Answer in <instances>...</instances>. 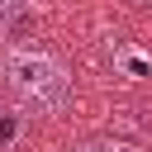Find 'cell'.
<instances>
[{"label":"cell","instance_id":"cell-3","mask_svg":"<svg viewBox=\"0 0 152 152\" xmlns=\"http://www.w3.org/2000/svg\"><path fill=\"white\" fill-rule=\"evenodd\" d=\"M24 10H28V0H0V33H5V28L24 14Z\"/></svg>","mask_w":152,"mask_h":152},{"label":"cell","instance_id":"cell-2","mask_svg":"<svg viewBox=\"0 0 152 152\" xmlns=\"http://www.w3.org/2000/svg\"><path fill=\"white\" fill-rule=\"evenodd\" d=\"M71 152H142V147H133V142H124V138H86V142H76Z\"/></svg>","mask_w":152,"mask_h":152},{"label":"cell","instance_id":"cell-4","mask_svg":"<svg viewBox=\"0 0 152 152\" xmlns=\"http://www.w3.org/2000/svg\"><path fill=\"white\" fill-rule=\"evenodd\" d=\"M138 5H152V0H138Z\"/></svg>","mask_w":152,"mask_h":152},{"label":"cell","instance_id":"cell-1","mask_svg":"<svg viewBox=\"0 0 152 152\" xmlns=\"http://www.w3.org/2000/svg\"><path fill=\"white\" fill-rule=\"evenodd\" d=\"M0 81L24 109L38 114H62L71 100V66L43 43H10L0 52Z\"/></svg>","mask_w":152,"mask_h":152}]
</instances>
